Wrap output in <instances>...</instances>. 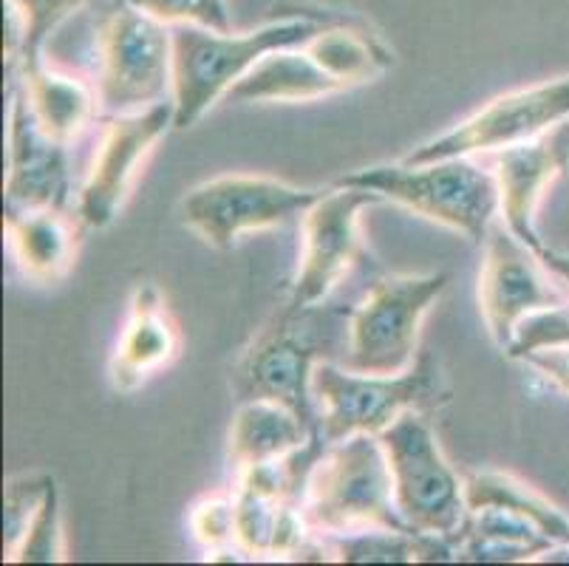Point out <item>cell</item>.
I'll return each mask as SVG.
<instances>
[{
  "mask_svg": "<svg viewBox=\"0 0 569 566\" xmlns=\"http://www.w3.org/2000/svg\"><path fill=\"white\" fill-rule=\"evenodd\" d=\"M335 185L363 187L382 201H395L433 225L462 232L473 244H485L499 218V185L479 156L371 165L340 176Z\"/></svg>",
  "mask_w": 569,
  "mask_h": 566,
  "instance_id": "6da1fadb",
  "label": "cell"
},
{
  "mask_svg": "<svg viewBox=\"0 0 569 566\" xmlns=\"http://www.w3.org/2000/svg\"><path fill=\"white\" fill-rule=\"evenodd\" d=\"M318 20L283 18L263 23L252 31H213L201 26H173V111L176 131L193 128L201 117L236 82L244 80L256 62L278 49L303 46Z\"/></svg>",
  "mask_w": 569,
  "mask_h": 566,
  "instance_id": "7a4b0ae2",
  "label": "cell"
},
{
  "mask_svg": "<svg viewBox=\"0 0 569 566\" xmlns=\"http://www.w3.org/2000/svg\"><path fill=\"white\" fill-rule=\"evenodd\" d=\"M303 513L315 536L338 538L363 529H406L380 436L357 434L326 445L309 470Z\"/></svg>",
  "mask_w": 569,
  "mask_h": 566,
  "instance_id": "3957f363",
  "label": "cell"
},
{
  "mask_svg": "<svg viewBox=\"0 0 569 566\" xmlns=\"http://www.w3.org/2000/svg\"><path fill=\"white\" fill-rule=\"evenodd\" d=\"M380 443L391 467L395 505L402 522L419 536L448 538L457 547L470 516L465 476L442 454L426 411L413 408L402 414L382 430Z\"/></svg>",
  "mask_w": 569,
  "mask_h": 566,
  "instance_id": "277c9868",
  "label": "cell"
},
{
  "mask_svg": "<svg viewBox=\"0 0 569 566\" xmlns=\"http://www.w3.org/2000/svg\"><path fill=\"white\" fill-rule=\"evenodd\" d=\"M97 102L122 117L173 97V31L117 0L97 31Z\"/></svg>",
  "mask_w": 569,
  "mask_h": 566,
  "instance_id": "5b68a950",
  "label": "cell"
},
{
  "mask_svg": "<svg viewBox=\"0 0 569 566\" xmlns=\"http://www.w3.org/2000/svg\"><path fill=\"white\" fill-rule=\"evenodd\" d=\"M318 434L326 445L357 434L380 436L406 411L437 403V368L419 357L402 374H366L340 363L318 360L312 374Z\"/></svg>",
  "mask_w": 569,
  "mask_h": 566,
  "instance_id": "8992f818",
  "label": "cell"
},
{
  "mask_svg": "<svg viewBox=\"0 0 569 566\" xmlns=\"http://www.w3.org/2000/svg\"><path fill=\"white\" fill-rule=\"evenodd\" d=\"M451 284L448 272L386 275L355 306L343 366L366 374H402L419 360L422 320Z\"/></svg>",
  "mask_w": 569,
  "mask_h": 566,
  "instance_id": "52a82bcc",
  "label": "cell"
},
{
  "mask_svg": "<svg viewBox=\"0 0 569 566\" xmlns=\"http://www.w3.org/2000/svg\"><path fill=\"white\" fill-rule=\"evenodd\" d=\"M323 196L272 176H216L201 181L182 199V221L207 247L232 249L247 232L289 225Z\"/></svg>",
  "mask_w": 569,
  "mask_h": 566,
  "instance_id": "ba28073f",
  "label": "cell"
},
{
  "mask_svg": "<svg viewBox=\"0 0 569 566\" xmlns=\"http://www.w3.org/2000/svg\"><path fill=\"white\" fill-rule=\"evenodd\" d=\"M569 119V75L550 82L507 91L468 119L417 145L406 162H437L457 156H488L496 150L530 142Z\"/></svg>",
  "mask_w": 569,
  "mask_h": 566,
  "instance_id": "9c48e42d",
  "label": "cell"
},
{
  "mask_svg": "<svg viewBox=\"0 0 569 566\" xmlns=\"http://www.w3.org/2000/svg\"><path fill=\"white\" fill-rule=\"evenodd\" d=\"M380 201V196L363 187L335 185V190H323V196L303 212L301 264L289 284L287 306L309 311L340 287V280L363 256L360 216Z\"/></svg>",
  "mask_w": 569,
  "mask_h": 566,
  "instance_id": "30bf717a",
  "label": "cell"
},
{
  "mask_svg": "<svg viewBox=\"0 0 569 566\" xmlns=\"http://www.w3.org/2000/svg\"><path fill=\"white\" fill-rule=\"evenodd\" d=\"M176 128L173 100L137 113L108 117L102 142L77 199V218L86 230H106L126 207L148 156Z\"/></svg>",
  "mask_w": 569,
  "mask_h": 566,
  "instance_id": "8fae6325",
  "label": "cell"
},
{
  "mask_svg": "<svg viewBox=\"0 0 569 566\" xmlns=\"http://www.w3.org/2000/svg\"><path fill=\"white\" fill-rule=\"evenodd\" d=\"M295 318L298 311L287 306L258 331L256 340L247 346L241 360L232 368V394L238 403L272 399V403L287 405L318 430L312 394L318 349L307 331L298 329Z\"/></svg>",
  "mask_w": 569,
  "mask_h": 566,
  "instance_id": "7c38bea8",
  "label": "cell"
},
{
  "mask_svg": "<svg viewBox=\"0 0 569 566\" xmlns=\"http://www.w3.org/2000/svg\"><path fill=\"white\" fill-rule=\"evenodd\" d=\"M552 275L541 264L538 252L507 230L493 225L485 238V261L479 272V311L488 326L490 340L507 351L516 329L527 315L547 306L567 304L552 287Z\"/></svg>",
  "mask_w": 569,
  "mask_h": 566,
  "instance_id": "4fadbf2b",
  "label": "cell"
},
{
  "mask_svg": "<svg viewBox=\"0 0 569 566\" xmlns=\"http://www.w3.org/2000/svg\"><path fill=\"white\" fill-rule=\"evenodd\" d=\"M490 165L499 185L501 225L527 247H545L536 227V212L552 185L569 170V119L530 142L479 156Z\"/></svg>",
  "mask_w": 569,
  "mask_h": 566,
  "instance_id": "5bb4252c",
  "label": "cell"
},
{
  "mask_svg": "<svg viewBox=\"0 0 569 566\" xmlns=\"http://www.w3.org/2000/svg\"><path fill=\"white\" fill-rule=\"evenodd\" d=\"M69 145L40 128L23 91H12L9 106V162L3 201L9 210H69Z\"/></svg>",
  "mask_w": 569,
  "mask_h": 566,
  "instance_id": "9a60e30c",
  "label": "cell"
},
{
  "mask_svg": "<svg viewBox=\"0 0 569 566\" xmlns=\"http://www.w3.org/2000/svg\"><path fill=\"white\" fill-rule=\"evenodd\" d=\"M182 349V331L168 298L153 280H139L128 300L126 329L119 335L111 360V383L117 391L133 394L168 368Z\"/></svg>",
  "mask_w": 569,
  "mask_h": 566,
  "instance_id": "2e32d148",
  "label": "cell"
},
{
  "mask_svg": "<svg viewBox=\"0 0 569 566\" xmlns=\"http://www.w3.org/2000/svg\"><path fill=\"white\" fill-rule=\"evenodd\" d=\"M9 247L26 278L54 284L71 272L80 252L82 225L69 210L43 207V210H3Z\"/></svg>",
  "mask_w": 569,
  "mask_h": 566,
  "instance_id": "e0dca14e",
  "label": "cell"
},
{
  "mask_svg": "<svg viewBox=\"0 0 569 566\" xmlns=\"http://www.w3.org/2000/svg\"><path fill=\"white\" fill-rule=\"evenodd\" d=\"M318 430L292 408L272 399H247L238 403L230 425L227 454L238 470L267 465L303 448Z\"/></svg>",
  "mask_w": 569,
  "mask_h": 566,
  "instance_id": "ac0fdd59",
  "label": "cell"
},
{
  "mask_svg": "<svg viewBox=\"0 0 569 566\" xmlns=\"http://www.w3.org/2000/svg\"><path fill=\"white\" fill-rule=\"evenodd\" d=\"M20 82L40 128L63 145L74 142L100 108L94 88H88L80 77L51 69L46 60L20 62Z\"/></svg>",
  "mask_w": 569,
  "mask_h": 566,
  "instance_id": "d6986e66",
  "label": "cell"
},
{
  "mask_svg": "<svg viewBox=\"0 0 569 566\" xmlns=\"http://www.w3.org/2000/svg\"><path fill=\"white\" fill-rule=\"evenodd\" d=\"M530 518L505 507H482L470 510L462 536L457 538L453 560L462 564H525L538 560L552 547Z\"/></svg>",
  "mask_w": 569,
  "mask_h": 566,
  "instance_id": "ffe728a7",
  "label": "cell"
},
{
  "mask_svg": "<svg viewBox=\"0 0 569 566\" xmlns=\"http://www.w3.org/2000/svg\"><path fill=\"white\" fill-rule=\"evenodd\" d=\"M338 91L346 88L326 75L303 46H295L256 62V69L230 88L227 102H315Z\"/></svg>",
  "mask_w": 569,
  "mask_h": 566,
  "instance_id": "44dd1931",
  "label": "cell"
},
{
  "mask_svg": "<svg viewBox=\"0 0 569 566\" xmlns=\"http://www.w3.org/2000/svg\"><path fill=\"white\" fill-rule=\"evenodd\" d=\"M465 498L468 510H482V507H505L519 516L530 518L547 538L556 544H567L569 538V516L556 507L550 498L532 490L521 479L501 470H473L465 476Z\"/></svg>",
  "mask_w": 569,
  "mask_h": 566,
  "instance_id": "7402d4cb",
  "label": "cell"
},
{
  "mask_svg": "<svg viewBox=\"0 0 569 566\" xmlns=\"http://www.w3.org/2000/svg\"><path fill=\"white\" fill-rule=\"evenodd\" d=\"M326 542L332 549V560L340 564H437L453 560L457 555V547L448 538L419 536L406 529H363Z\"/></svg>",
  "mask_w": 569,
  "mask_h": 566,
  "instance_id": "603a6c76",
  "label": "cell"
},
{
  "mask_svg": "<svg viewBox=\"0 0 569 566\" xmlns=\"http://www.w3.org/2000/svg\"><path fill=\"white\" fill-rule=\"evenodd\" d=\"M303 51L343 88L371 82L391 66V54L377 40L346 26H320Z\"/></svg>",
  "mask_w": 569,
  "mask_h": 566,
  "instance_id": "cb8c5ba5",
  "label": "cell"
},
{
  "mask_svg": "<svg viewBox=\"0 0 569 566\" xmlns=\"http://www.w3.org/2000/svg\"><path fill=\"white\" fill-rule=\"evenodd\" d=\"M88 3V0H7L9 9V60L34 62L43 60L46 40L57 31L69 14Z\"/></svg>",
  "mask_w": 569,
  "mask_h": 566,
  "instance_id": "d4e9b609",
  "label": "cell"
},
{
  "mask_svg": "<svg viewBox=\"0 0 569 566\" xmlns=\"http://www.w3.org/2000/svg\"><path fill=\"white\" fill-rule=\"evenodd\" d=\"M3 560H9V564H60V560H66L63 513H60V490H57V485L49 487L43 505L38 507L34 518L29 522L20 544Z\"/></svg>",
  "mask_w": 569,
  "mask_h": 566,
  "instance_id": "484cf974",
  "label": "cell"
},
{
  "mask_svg": "<svg viewBox=\"0 0 569 566\" xmlns=\"http://www.w3.org/2000/svg\"><path fill=\"white\" fill-rule=\"evenodd\" d=\"M139 12L151 14L164 26H201L213 31H232L227 0H122Z\"/></svg>",
  "mask_w": 569,
  "mask_h": 566,
  "instance_id": "4316f807",
  "label": "cell"
},
{
  "mask_svg": "<svg viewBox=\"0 0 569 566\" xmlns=\"http://www.w3.org/2000/svg\"><path fill=\"white\" fill-rule=\"evenodd\" d=\"M558 346H569V300L527 315L516 329L513 342L507 346L505 357L521 363L532 351L558 349Z\"/></svg>",
  "mask_w": 569,
  "mask_h": 566,
  "instance_id": "83f0119b",
  "label": "cell"
},
{
  "mask_svg": "<svg viewBox=\"0 0 569 566\" xmlns=\"http://www.w3.org/2000/svg\"><path fill=\"white\" fill-rule=\"evenodd\" d=\"M190 527L201 547L210 553V558L238 549L236 544V498L213 496L204 498L190 513Z\"/></svg>",
  "mask_w": 569,
  "mask_h": 566,
  "instance_id": "f1b7e54d",
  "label": "cell"
},
{
  "mask_svg": "<svg viewBox=\"0 0 569 566\" xmlns=\"http://www.w3.org/2000/svg\"><path fill=\"white\" fill-rule=\"evenodd\" d=\"M51 485H54V479H51L49 474H29L18 476V479H9L7 516H3V522H7V538H3L7 555L14 553V547H18L20 538H23L29 522L34 518L38 507L43 505V498ZM7 555H3V558H7Z\"/></svg>",
  "mask_w": 569,
  "mask_h": 566,
  "instance_id": "f546056e",
  "label": "cell"
},
{
  "mask_svg": "<svg viewBox=\"0 0 569 566\" xmlns=\"http://www.w3.org/2000/svg\"><path fill=\"white\" fill-rule=\"evenodd\" d=\"M521 363L569 397V346L532 351V355L525 357Z\"/></svg>",
  "mask_w": 569,
  "mask_h": 566,
  "instance_id": "4dcf8cb0",
  "label": "cell"
},
{
  "mask_svg": "<svg viewBox=\"0 0 569 566\" xmlns=\"http://www.w3.org/2000/svg\"><path fill=\"white\" fill-rule=\"evenodd\" d=\"M538 258L547 267V272L569 292V252H561V249H552L545 244V247L538 249Z\"/></svg>",
  "mask_w": 569,
  "mask_h": 566,
  "instance_id": "1f68e13d",
  "label": "cell"
},
{
  "mask_svg": "<svg viewBox=\"0 0 569 566\" xmlns=\"http://www.w3.org/2000/svg\"><path fill=\"white\" fill-rule=\"evenodd\" d=\"M567 544H569V538H567Z\"/></svg>",
  "mask_w": 569,
  "mask_h": 566,
  "instance_id": "d6a6232c",
  "label": "cell"
}]
</instances>
